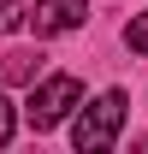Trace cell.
<instances>
[{
  "label": "cell",
  "mask_w": 148,
  "mask_h": 154,
  "mask_svg": "<svg viewBox=\"0 0 148 154\" xmlns=\"http://www.w3.org/2000/svg\"><path fill=\"white\" fill-rule=\"evenodd\" d=\"M125 113H130L125 89H107L101 101H89V107L77 113V125H71V142H77V148H113V136L125 131Z\"/></svg>",
  "instance_id": "1"
},
{
  "label": "cell",
  "mask_w": 148,
  "mask_h": 154,
  "mask_svg": "<svg viewBox=\"0 0 148 154\" xmlns=\"http://www.w3.org/2000/svg\"><path fill=\"white\" fill-rule=\"evenodd\" d=\"M77 101H83V83H77L71 71H54L48 83H42L36 95H30V107H24V119H30V131H54L59 119L71 113Z\"/></svg>",
  "instance_id": "2"
},
{
  "label": "cell",
  "mask_w": 148,
  "mask_h": 154,
  "mask_svg": "<svg viewBox=\"0 0 148 154\" xmlns=\"http://www.w3.org/2000/svg\"><path fill=\"white\" fill-rule=\"evenodd\" d=\"M83 12H89V0H36L30 24H36V36H65L83 24Z\"/></svg>",
  "instance_id": "3"
},
{
  "label": "cell",
  "mask_w": 148,
  "mask_h": 154,
  "mask_svg": "<svg viewBox=\"0 0 148 154\" xmlns=\"http://www.w3.org/2000/svg\"><path fill=\"white\" fill-rule=\"evenodd\" d=\"M125 42H130V54H142V59H148V12H142V18H130Z\"/></svg>",
  "instance_id": "4"
},
{
  "label": "cell",
  "mask_w": 148,
  "mask_h": 154,
  "mask_svg": "<svg viewBox=\"0 0 148 154\" xmlns=\"http://www.w3.org/2000/svg\"><path fill=\"white\" fill-rule=\"evenodd\" d=\"M24 24V0H0V36H12Z\"/></svg>",
  "instance_id": "5"
},
{
  "label": "cell",
  "mask_w": 148,
  "mask_h": 154,
  "mask_svg": "<svg viewBox=\"0 0 148 154\" xmlns=\"http://www.w3.org/2000/svg\"><path fill=\"white\" fill-rule=\"evenodd\" d=\"M12 125H18V119H12V101L0 95V148H6V142H12Z\"/></svg>",
  "instance_id": "6"
}]
</instances>
